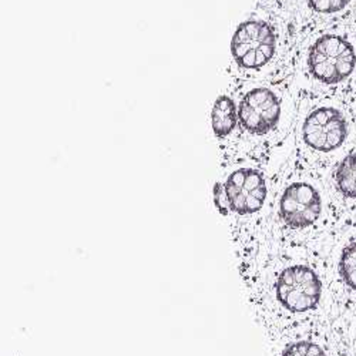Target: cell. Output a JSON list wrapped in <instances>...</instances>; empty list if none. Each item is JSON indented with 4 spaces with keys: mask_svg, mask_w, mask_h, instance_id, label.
I'll return each instance as SVG.
<instances>
[{
    "mask_svg": "<svg viewBox=\"0 0 356 356\" xmlns=\"http://www.w3.org/2000/svg\"><path fill=\"white\" fill-rule=\"evenodd\" d=\"M277 35L274 27L259 19L238 24L231 40L234 63L243 70H259L268 65L275 54Z\"/></svg>",
    "mask_w": 356,
    "mask_h": 356,
    "instance_id": "1",
    "label": "cell"
},
{
    "mask_svg": "<svg viewBox=\"0 0 356 356\" xmlns=\"http://www.w3.org/2000/svg\"><path fill=\"white\" fill-rule=\"evenodd\" d=\"M356 63L353 46L338 35H323L309 49L308 69L314 79L335 84L348 79Z\"/></svg>",
    "mask_w": 356,
    "mask_h": 356,
    "instance_id": "2",
    "label": "cell"
},
{
    "mask_svg": "<svg viewBox=\"0 0 356 356\" xmlns=\"http://www.w3.org/2000/svg\"><path fill=\"white\" fill-rule=\"evenodd\" d=\"M322 282L318 274L307 265H291L284 268L275 282L278 302L289 312L302 314L318 307Z\"/></svg>",
    "mask_w": 356,
    "mask_h": 356,
    "instance_id": "3",
    "label": "cell"
},
{
    "mask_svg": "<svg viewBox=\"0 0 356 356\" xmlns=\"http://www.w3.org/2000/svg\"><path fill=\"white\" fill-rule=\"evenodd\" d=\"M281 118V102L268 87H254L238 103V120L243 130L252 136L273 131Z\"/></svg>",
    "mask_w": 356,
    "mask_h": 356,
    "instance_id": "4",
    "label": "cell"
},
{
    "mask_svg": "<svg viewBox=\"0 0 356 356\" xmlns=\"http://www.w3.org/2000/svg\"><path fill=\"white\" fill-rule=\"evenodd\" d=\"M229 211L236 216L258 213L266 200V181L259 170L238 168L228 174L224 183Z\"/></svg>",
    "mask_w": 356,
    "mask_h": 356,
    "instance_id": "5",
    "label": "cell"
},
{
    "mask_svg": "<svg viewBox=\"0 0 356 356\" xmlns=\"http://www.w3.org/2000/svg\"><path fill=\"white\" fill-rule=\"evenodd\" d=\"M348 134V126L341 111L332 107L312 110L304 122L302 138L312 150L330 153L339 148Z\"/></svg>",
    "mask_w": 356,
    "mask_h": 356,
    "instance_id": "6",
    "label": "cell"
},
{
    "mask_svg": "<svg viewBox=\"0 0 356 356\" xmlns=\"http://www.w3.org/2000/svg\"><path fill=\"white\" fill-rule=\"evenodd\" d=\"M322 200L318 190L304 181L289 184L280 200V217L292 229H304L318 221Z\"/></svg>",
    "mask_w": 356,
    "mask_h": 356,
    "instance_id": "7",
    "label": "cell"
},
{
    "mask_svg": "<svg viewBox=\"0 0 356 356\" xmlns=\"http://www.w3.org/2000/svg\"><path fill=\"white\" fill-rule=\"evenodd\" d=\"M211 126L218 140H227L240 126L238 107L228 93L217 97L211 111Z\"/></svg>",
    "mask_w": 356,
    "mask_h": 356,
    "instance_id": "8",
    "label": "cell"
},
{
    "mask_svg": "<svg viewBox=\"0 0 356 356\" xmlns=\"http://www.w3.org/2000/svg\"><path fill=\"white\" fill-rule=\"evenodd\" d=\"M338 190L348 198H356V153L346 156L337 168Z\"/></svg>",
    "mask_w": 356,
    "mask_h": 356,
    "instance_id": "9",
    "label": "cell"
},
{
    "mask_svg": "<svg viewBox=\"0 0 356 356\" xmlns=\"http://www.w3.org/2000/svg\"><path fill=\"white\" fill-rule=\"evenodd\" d=\"M339 273L345 284L356 291V243L349 244L339 261Z\"/></svg>",
    "mask_w": 356,
    "mask_h": 356,
    "instance_id": "10",
    "label": "cell"
},
{
    "mask_svg": "<svg viewBox=\"0 0 356 356\" xmlns=\"http://www.w3.org/2000/svg\"><path fill=\"white\" fill-rule=\"evenodd\" d=\"M282 356H326L323 349L309 341H300L291 343L282 353Z\"/></svg>",
    "mask_w": 356,
    "mask_h": 356,
    "instance_id": "11",
    "label": "cell"
},
{
    "mask_svg": "<svg viewBox=\"0 0 356 356\" xmlns=\"http://www.w3.org/2000/svg\"><path fill=\"white\" fill-rule=\"evenodd\" d=\"M350 0H308V5L318 13H337L348 6Z\"/></svg>",
    "mask_w": 356,
    "mask_h": 356,
    "instance_id": "12",
    "label": "cell"
},
{
    "mask_svg": "<svg viewBox=\"0 0 356 356\" xmlns=\"http://www.w3.org/2000/svg\"><path fill=\"white\" fill-rule=\"evenodd\" d=\"M214 204L217 207V210L224 216H229V207H228V198L225 193V186L224 183H217L214 186Z\"/></svg>",
    "mask_w": 356,
    "mask_h": 356,
    "instance_id": "13",
    "label": "cell"
}]
</instances>
